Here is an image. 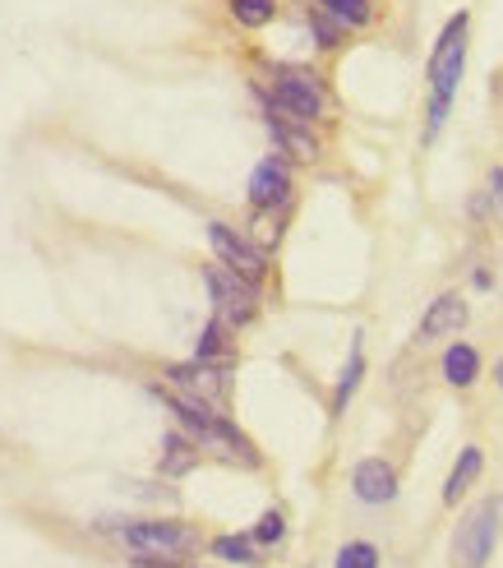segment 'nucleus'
I'll use <instances>...</instances> for the list:
<instances>
[{
	"instance_id": "nucleus-21",
	"label": "nucleus",
	"mask_w": 503,
	"mask_h": 568,
	"mask_svg": "<svg viewBox=\"0 0 503 568\" xmlns=\"http://www.w3.org/2000/svg\"><path fill=\"white\" fill-rule=\"evenodd\" d=\"M222 328H227L222 320H213V324L204 328V337H199V361H217V356H222Z\"/></svg>"
},
{
	"instance_id": "nucleus-23",
	"label": "nucleus",
	"mask_w": 503,
	"mask_h": 568,
	"mask_svg": "<svg viewBox=\"0 0 503 568\" xmlns=\"http://www.w3.org/2000/svg\"><path fill=\"white\" fill-rule=\"evenodd\" d=\"M490 194H494V204L503 209V166H494V172H490Z\"/></svg>"
},
{
	"instance_id": "nucleus-8",
	"label": "nucleus",
	"mask_w": 503,
	"mask_h": 568,
	"mask_svg": "<svg viewBox=\"0 0 503 568\" xmlns=\"http://www.w3.org/2000/svg\"><path fill=\"white\" fill-rule=\"evenodd\" d=\"M287 194H291L287 162L264 158V162L255 166V176H249V204H255L259 213H268V209H277V204H287Z\"/></svg>"
},
{
	"instance_id": "nucleus-16",
	"label": "nucleus",
	"mask_w": 503,
	"mask_h": 568,
	"mask_svg": "<svg viewBox=\"0 0 503 568\" xmlns=\"http://www.w3.org/2000/svg\"><path fill=\"white\" fill-rule=\"evenodd\" d=\"M213 555H217V559H227V564H264L249 536H217V541H213Z\"/></svg>"
},
{
	"instance_id": "nucleus-9",
	"label": "nucleus",
	"mask_w": 503,
	"mask_h": 568,
	"mask_svg": "<svg viewBox=\"0 0 503 568\" xmlns=\"http://www.w3.org/2000/svg\"><path fill=\"white\" fill-rule=\"evenodd\" d=\"M351 490L360 504H388L398 495V471L388 467L383 458H366V463H356L351 471Z\"/></svg>"
},
{
	"instance_id": "nucleus-24",
	"label": "nucleus",
	"mask_w": 503,
	"mask_h": 568,
	"mask_svg": "<svg viewBox=\"0 0 503 568\" xmlns=\"http://www.w3.org/2000/svg\"><path fill=\"white\" fill-rule=\"evenodd\" d=\"M494 379H499V388H503V361H499V365H494Z\"/></svg>"
},
{
	"instance_id": "nucleus-19",
	"label": "nucleus",
	"mask_w": 503,
	"mask_h": 568,
	"mask_svg": "<svg viewBox=\"0 0 503 568\" xmlns=\"http://www.w3.org/2000/svg\"><path fill=\"white\" fill-rule=\"evenodd\" d=\"M332 568H379V550L370 541H351V546L338 550Z\"/></svg>"
},
{
	"instance_id": "nucleus-17",
	"label": "nucleus",
	"mask_w": 503,
	"mask_h": 568,
	"mask_svg": "<svg viewBox=\"0 0 503 568\" xmlns=\"http://www.w3.org/2000/svg\"><path fill=\"white\" fill-rule=\"evenodd\" d=\"M232 19L245 28H264L277 19V0H232Z\"/></svg>"
},
{
	"instance_id": "nucleus-11",
	"label": "nucleus",
	"mask_w": 503,
	"mask_h": 568,
	"mask_svg": "<svg viewBox=\"0 0 503 568\" xmlns=\"http://www.w3.org/2000/svg\"><path fill=\"white\" fill-rule=\"evenodd\" d=\"M443 379H449L453 388H471L481 379V356L476 347H466V343H453L449 352H443Z\"/></svg>"
},
{
	"instance_id": "nucleus-1",
	"label": "nucleus",
	"mask_w": 503,
	"mask_h": 568,
	"mask_svg": "<svg viewBox=\"0 0 503 568\" xmlns=\"http://www.w3.org/2000/svg\"><path fill=\"white\" fill-rule=\"evenodd\" d=\"M157 397L176 412V420L194 435L199 448H213L217 458L240 463V467H259V453L249 448V439L213 403H204V397H194V393H176V388H157Z\"/></svg>"
},
{
	"instance_id": "nucleus-4",
	"label": "nucleus",
	"mask_w": 503,
	"mask_h": 568,
	"mask_svg": "<svg viewBox=\"0 0 503 568\" xmlns=\"http://www.w3.org/2000/svg\"><path fill=\"white\" fill-rule=\"evenodd\" d=\"M499 527H503V504L481 499L453 536V568H485L494 555V541H499Z\"/></svg>"
},
{
	"instance_id": "nucleus-3",
	"label": "nucleus",
	"mask_w": 503,
	"mask_h": 568,
	"mask_svg": "<svg viewBox=\"0 0 503 568\" xmlns=\"http://www.w3.org/2000/svg\"><path fill=\"white\" fill-rule=\"evenodd\" d=\"M111 531H116V541L130 546L138 559H189L199 550V531L185 523H121Z\"/></svg>"
},
{
	"instance_id": "nucleus-22",
	"label": "nucleus",
	"mask_w": 503,
	"mask_h": 568,
	"mask_svg": "<svg viewBox=\"0 0 503 568\" xmlns=\"http://www.w3.org/2000/svg\"><path fill=\"white\" fill-rule=\"evenodd\" d=\"M315 33H319V47H338V23H328L324 10H315Z\"/></svg>"
},
{
	"instance_id": "nucleus-15",
	"label": "nucleus",
	"mask_w": 503,
	"mask_h": 568,
	"mask_svg": "<svg viewBox=\"0 0 503 568\" xmlns=\"http://www.w3.org/2000/svg\"><path fill=\"white\" fill-rule=\"evenodd\" d=\"M319 10L328 14V19H338V23H347V28H360V23H370V0H319Z\"/></svg>"
},
{
	"instance_id": "nucleus-18",
	"label": "nucleus",
	"mask_w": 503,
	"mask_h": 568,
	"mask_svg": "<svg viewBox=\"0 0 503 568\" xmlns=\"http://www.w3.org/2000/svg\"><path fill=\"white\" fill-rule=\"evenodd\" d=\"M194 458H199V453H194V444H189V439L166 435V453H162V471H166V476L189 471V467H194Z\"/></svg>"
},
{
	"instance_id": "nucleus-2",
	"label": "nucleus",
	"mask_w": 503,
	"mask_h": 568,
	"mask_svg": "<svg viewBox=\"0 0 503 568\" xmlns=\"http://www.w3.org/2000/svg\"><path fill=\"white\" fill-rule=\"evenodd\" d=\"M466 33H471V14H453L449 28L439 33V47L430 55V121H425V144L443 130L449 121V106L462 89V74H466Z\"/></svg>"
},
{
	"instance_id": "nucleus-7",
	"label": "nucleus",
	"mask_w": 503,
	"mask_h": 568,
	"mask_svg": "<svg viewBox=\"0 0 503 568\" xmlns=\"http://www.w3.org/2000/svg\"><path fill=\"white\" fill-rule=\"evenodd\" d=\"M208 241H213V254L222 260V268H232L236 277H245V282H264V273H268V260H264V250L259 245H249L245 236H236L227 222H208Z\"/></svg>"
},
{
	"instance_id": "nucleus-6",
	"label": "nucleus",
	"mask_w": 503,
	"mask_h": 568,
	"mask_svg": "<svg viewBox=\"0 0 503 568\" xmlns=\"http://www.w3.org/2000/svg\"><path fill=\"white\" fill-rule=\"evenodd\" d=\"M204 282H208V292H213L217 320L227 324V328H240V324L255 320V310H259V301H255V282L236 277L232 268H222V264L204 268Z\"/></svg>"
},
{
	"instance_id": "nucleus-5",
	"label": "nucleus",
	"mask_w": 503,
	"mask_h": 568,
	"mask_svg": "<svg viewBox=\"0 0 503 568\" xmlns=\"http://www.w3.org/2000/svg\"><path fill=\"white\" fill-rule=\"evenodd\" d=\"M273 111L283 121H296V125L319 121L324 89L315 83V74H305V70H283V74H277L273 79Z\"/></svg>"
},
{
	"instance_id": "nucleus-14",
	"label": "nucleus",
	"mask_w": 503,
	"mask_h": 568,
	"mask_svg": "<svg viewBox=\"0 0 503 568\" xmlns=\"http://www.w3.org/2000/svg\"><path fill=\"white\" fill-rule=\"evenodd\" d=\"M360 375H366V356H360V337H356V343H351V361H347V371L338 379V393H332V416H342V407H347V397L356 393Z\"/></svg>"
},
{
	"instance_id": "nucleus-13",
	"label": "nucleus",
	"mask_w": 503,
	"mask_h": 568,
	"mask_svg": "<svg viewBox=\"0 0 503 568\" xmlns=\"http://www.w3.org/2000/svg\"><path fill=\"white\" fill-rule=\"evenodd\" d=\"M273 134H277V144H283V149H291V158H305V162H310L319 149H315V139L310 134H305L296 121H283V116H273Z\"/></svg>"
},
{
	"instance_id": "nucleus-10",
	"label": "nucleus",
	"mask_w": 503,
	"mask_h": 568,
	"mask_svg": "<svg viewBox=\"0 0 503 568\" xmlns=\"http://www.w3.org/2000/svg\"><path fill=\"white\" fill-rule=\"evenodd\" d=\"M466 301L458 296V292H449V296H439L430 310H425V320H421V343H439V337H449V333H462L466 328Z\"/></svg>"
},
{
	"instance_id": "nucleus-20",
	"label": "nucleus",
	"mask_w": 503,
	"mask_h": 568,
	"mask_svg": "<svg viewBox=\"0 0 503 568\" xmlns=\"http://www.w3.org/2000/svg\"><path fill=\"white\" fill-rule=\"evenodd\" d=\"M287 536V518L277 514V508H268V514L259 518V527L249 531V541H259V546H273V541H283Z\"/></svg>"
},
{
	"instance_id": "nucleus-12",
	"label": "nucleus",
	"mask_w": 503,
	"mask_h": 568,
	"mask_svg": "<svg viewBox=\"0 0 503 568\" xmlns=\"http://www.w3.org/2000/svg\"><path fill=\"white\" fill-rule=\"evenodd\" d=\"M476 476H481V448H476V444H466V448H462V458H458L453 471H449V486H443V504H458L462 490H466Z\"/></svg>"
}]
</instances>
